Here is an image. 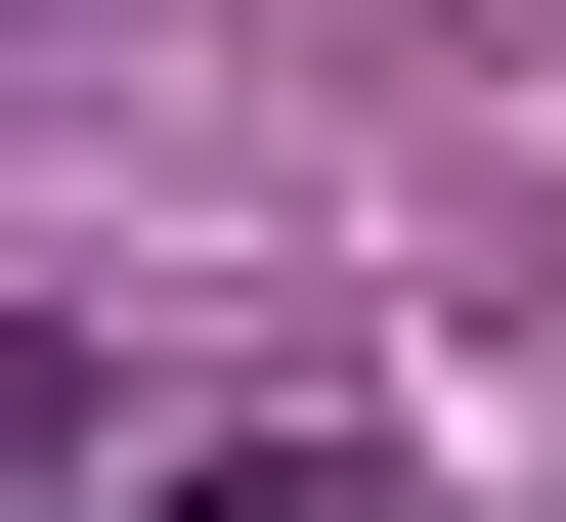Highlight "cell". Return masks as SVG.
I'll use <instances>...</instances> for the list:
<instances>
[{
  "label": "cell",
  "instance_id": "2",
  "mask_svg": "<svg viewBox=\"0 0 566 522\" xmlns=\"http://www.w3.org/2000/svg\"><path fill=\"white\" fill-rule=\"evenodd\" d=\"M87 479H132V392H87L44 305H0V522H87Z\"/></svg>",
  "mask_w": 566,
  "mask_h": 522
},
{
  "label": "cell",
  "instance_id": "1",
  "mask_svg": "<svg viewBox=\"0 0 566 522\" xmlns=\"http://www.w3.org/2000/svg\"><path fill=\"white\" fill-rule=\"evenodd\" d=\"M87 522H436V436H349V392H262V436H132Z\"/></svg>",
  "mask_w": 566,
  "mask_h": 522
}]
</instances>
